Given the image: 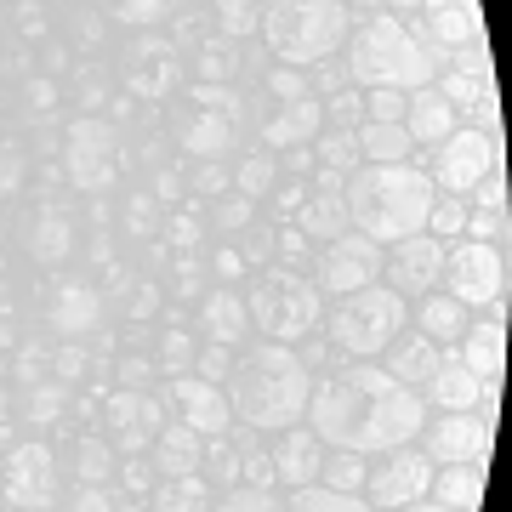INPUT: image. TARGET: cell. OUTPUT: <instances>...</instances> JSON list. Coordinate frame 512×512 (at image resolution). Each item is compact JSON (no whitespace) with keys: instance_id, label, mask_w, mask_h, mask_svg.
<instances>
[{"instance_id":"46","label":"cell","mask_w":512,"mask_h":512,"mask_svg":"<svg viewBox=\"0 0 512 512\" xmlns=\"http://www.w3.org/2000/svg\"><path fill=\"white\" fill-rule=\"evenodd\" d=\"M35 256H40V262H63V256H69V222H63V217H46V222H40Z\"/></svg>"},{"instance_id":"21","label":"cell","mask_w":512,"mask_h":512,"mask_svg":"<svg viewBox=\"0 0 512 512\" xmlns=\"http://www.w3.org/2000/svg\"><path fill=\"white\" fill-rule=\"evenodd\" d=\"M382 359H387L382 370L393 376V382H404V387H416V393H421L427 376L444 365V348H439V342H427L421 330H399V336L382 348Z\"/></svg>"},{"instance_id":"10","label":"cell","mask_w":512,"mask_h":512,"mask_svg":"<svg viewBox=\"0 0 512 512\" xmlns=\"http://www.w3.org/2000/svg\"><path fill=\"white\" fill-rule=\"evenodd\" d=\"M427 484H433V461L416 444H399V450H382V461L365 473V507H410V501H427Z\"/></svg>"},{"instance_id":"53","label":"cell","mask_w":512,"mask_h":512,"mask_svg":"<svg viewBox=\"0 0 512 512\" xmlns=\"http://www.w3.org/2000/svg\"><path fill=\"white\" fill-rule=\"evenodd\" d=\"M194 376H200V382H222V376H228V348L194 353Z\"/></svg>"},{"instance_id":"20","label":"cell","mask_w":512,"mask_h":512,"mask_svg":"<svg viewBox=\"0 0 512 512\" xmlns=\"http://www.w3.org/2000/svg\"><path fill=\"white\" fill-rule=\"evenodd\" d=\"M319 131H325V109H319V97H296V103H279L274 120H262V148H268V154L308 148Z\"/></svg>"},{"instance_id":"56","label":"cell","mask_w":512,"mask_h":512,"mask_svg":"<svg viewBox=\"0 0 512 512\" xmlns=\"http://www.w3.org/2000/svg\"><path fill=\"white\" fill-rule=\"evenodd\" d=\"M279 171H291V177H308L313 171V148H285V165Z\"/></svg>"},{"instance_id":"2","label":"cell","mask_w":512,"mask_h":512,"mask_svg":"<svg viewBox=\"0 0 512 512\" xmlns=\"http://www.w3.org/2000/svg\"><path fill=\"white\" fill-rule=\"evenodd\" d=\"M308 393H313V370L308 359L285 342H262V348H245L239 365L228 370V410H234L239 427L251 433H285L308 416Z\"/></svg>"},{"instance_id":"39","label":"cell","mask_w":512,"mask_h":512,"mask_svg":"<svg viewBox=\"0 0 512 512\" xmlns=\"http://www.w3.org/2000/svg\"><path fill=\"white\" fill-rule=\"evenodd\" d=\"M148 57H154V63H143V74H131V86L143 97H165L177 86V57L165 52V46H154V40H148Z\"/></svg>"},{"instance_id":"40","label":"cell","mask_w":512,"mask_h":512,"mask_svg":"<svg viewBox=\"0 0 512 512\" xmlns=\"http://www.w3.org/2000/svg\"><path fill=\"white\" fill-rule=\"evenodd\" d=\"M467 211H473V205L461 200V194H433L427 234H433V239H461V228H467Z\"/></svg>"},{"instance_id":"3","label":"cell","mask_w":512,"mask_h":512,"mask_svg":"<svg viewBox=\"0 0 512 512\" xmlns=\"http://www.w3.org/2000/svg\"><path fill=\"white\" fill-rule=\"evenodd\" d=\"M433 177L421 165H359L342 183L348 205V228L376 239V245H399L410 234H427V211H433Z\"/></svg>"},{"instance_id":"36","label":"cell","mask_w":512,"mask_h":512,"mask_svg":"<svg viewBox=\"0 0 512 512\" xmlns=\"http://www.w3.org/2000/svg\"><path fill=\"white\" fill-rule=\"evenodd\" d=\"M274 177H279V160L268 154V148H256V154H245L239 160V171H234V188H239V200H262L268 188H274Z\"/></svg>"},{"instance_id":"55","label":"cell","mask_w":512,"mask_h":512,"mask_svg":"<svg viewBox=\"0 0 512 512\" xmlns=\"http://www.w3.org/2000/svg\"><path fill=\"white\" fill-rule=\"evenodd\" d=\"M245 222H251V200H222L217 205V228H245Z\"/></svg>"},{"instance_id":"16","label":"cell","mask_w":512,"mask_h":512,"mask_svg":"<svg viewBox=\"0 0 512 512\" xmlns=\"http://www.w3.org/2000/svg\"><path fill=\"white\" fill-rule=\"evenodd\" d=\"M103 427L120 456H143L154 433L165 427V410H160V393H109L103 404Z\"/></svg>"},{"instance_id":"47","label":"cell","mask_w":512,"mask_h":512,"mask_svg":"<svg viewBox=\"0 0 512 512\" xmlns=\"http://www.w3.org/2000/svg\"><path fill=\"white\" fill-rule=\"evenodd\" d=\"M365 120H404V92L376 86V92L365 97Z\"/></svg>"},{"instance_id":"5","label":"cell","mask_w":512,"mask_h":512,"mask_svg":"<svg viewBox=\"0 0 512 512\" xmlns=\"http://www.w3.org/2000/svg\"><path fill=\"white\" fill-rule=\"evenodd\" d=\"M348 29H353V12L342 0H268V12H262V35H268V46H274L285 69L336 57Z\"/></svg>"},{"instance_id":"26","label":"cell","mask_w":512,"mask_h":512,"mask_svg":"<svg viewBox=\"0 0 512 512\" xmlns=\"http://www.w3.org/2000/svg\"><path fill=\"white\" fill-rule=\"evenodd\" d=\"M467 325H473V313L461 308L456 296L433 291V296L416 302V330L427 336V342H439V348H456L461 336H467Z\"/></svg>"},{"instance_id":"51","label":"cell","mask_w":512,"mask_h":512,"mask_svg":"<svg viewBox=\"0 0 512 512\" xmlns=\"http://www.w3.org/2000/svg\"><path fill=\"white\" fill-rule=\"evenodd\" d=\"M268 86H274V97H279V103L313 97V92H308V74H296V69H274V74H268Z\"/></svg>"},{"instance_id":"24","label":"cell","mask_w":512,"mask_h":512,"mask_svg":"<svg viewBox=\"0 0 512 512\" xmlns=\"http://www.w3.org/2000/svg\"><path fill=\"white\" fill-rule=\"evenodd\" d=\"M200 330L217 342V348H245L251 342V313H245V296L239 291H211L200 302Z\"/></svg>"},{"instance_id":"57","label":"cell","mask_w":512,"mask_h":512,"mask_svg":"<svg viewBox=\"0 0 512 512\" xmlns=\"http://www.w3.org/2000/svg\"><path fill=\"white\" fill-rule=\"evenodd\" d=\"M245 268V256L239 251H217V274H239Z\"/></svg>"},{"instance_id":"14","label":"cell","mask_w":512,"mask_h":512,"mask_svg":"<svg viewBox=\"0 0 512 512\" xmlns=\"http://www.w3.org/2000/svg\"><path fill=\"white\" fill-rule=\"evenodd\" d=\"M382 274H387V291L404 296V302L433 296V291H439V279H444V239H433V234L399 239V245L387 251Z\"/></svg>"},{"instance_id":"50","label":"cell","mask_w":512,"mask_h":512,"mask_svg":"<svg viewBox=\"0 0 512 512\" xmlns=\"http://www.w3.org/2000/svg\"><path fill=\"white\" fill-rule=\"evenodd\" d=\"M120 484H126V495H148V490H154V467H148V456H126Z\"/></svg>"},{"instance_id":"38","label":"cell","mask_w":512,"mask_h":512,"mask_svg":"<svg viewBox=\"0 0 512 512\" xmlns=\"http://www.w3.org/2000/svg\"><path fill=\"white\" fill-rule=\"evenodd\" d=\"M319 109H325V131H359L365 126V92H359V86H342V92L319 97Z\"/></svg>"},{"instance_id":"11","label":"cell","mask_w":512,"mask_h":512,"mask_svg":"<svg viewBox=\"0 0 512 512\" xmlns=\"http://www.w3.org/2000/svg\"><path fill=\"white\" fill-rule=\"evenodd\" d=\"M382 262H387V245L365 234H342L330 239L325 256H319V279H313V291L319 296H348V291H365V285H382Z\"/></svg>"},{"instance_id":"28","label":"cell","mask_w":512,"mask_h":512,"mask_svg":"<svg viewBox=\"0 0 512 512\" xmlns=\"http://www.w3.org/2000/svg\"><path fill=\"white\" fill-rule=\"evenodd\" d=\"M217 495L205 484V473H183V478H154V490L143 495V512H211Z\"/></svg>"},{"instance_id":"60","label":"cell","mask_w":512,"mask_h":512,"mask_svg":"<svg viewBox=\"0 0 512 512\" xmlns=\"http://www.w3.org/2000/svg\"><path fill=\"white\" fill-rule=\"evenodd\" d=\"M393 512H444L439 501H410V507H393Z\"/></svg>"},{"instance_id":"4","label":"cell","mask_w":512,"mask_h":512,"mask_svg":"<svg viewBox=\"0 0 512 512\" xmlns=\"http://www.w3.org/2000/svg\"><path fill=\"white\" fill-rule=\"evenodd\" d=\"M342 69H348L353 86H393V92H421V86H433L439 80V57L427 52L416 40V29L393 12H370L348 29L342 40Z\"/></svg>"},{"instance_id":"30","label":"cell","mask_w":512,"mask_h":512,"mask_svg":"<svg viewBox=\"0 0 512 512\" xmlns=\"http://www.w3.org/2000/svg\"><path fill=\"white\" fill-rule=\"evenodd\" d=\"M353 143H359V160L365 165H404L410 148H416L399 120H365V126L353 131Z\"/></svg>"},{"instance_id":"48","label":"cell","mask_w":512,"mask_h":512,"mask_svg":"<svg viewBox=\"0 0 512 512\" xmlns=\"http://www.w3.org/2000/svg\"><path fill=\"white\" fill-rule=\"evenodd\" d=\"M69 512H114V484H80Z\"/></svg>"},{"instance_id":"49","label":"cell","mask_w":512,"mask_h":512,"mask_svg":"<svg viewBox=\"0 0 512 512\" xmlns=\"http://www.w3.org/2000/svg\"><path fill=\"white\" fill-rule=\"evenodd\" d=\"M342 86H353V80H348V69H342L336 57L313 63V97H330V92H342Z\"/></svg>"},{"instance_id":"1","label":"cell","mask_w":512,"mask_h":512,"mask_svg":"<svg viewBox=\"0 0 512 512\" xmlns=\"http://www.w3.org/2000/svg\"><path fill=\"white\" fill-rule=\"evenodd\" d=\"M421 427H427V399L416 387L393 382L382 365H342L319 376L308 393V433L325 450L382 456L421 439Z\"/></svg>"},{"instance_id":"59","label":"cell","mask_w":512,"mask_h":512,"mask_svg":"<svg viewBox=\"0 0 512 512\" xmlns=\"http://www.w3.org/2000/svg\"><path fill=\"white\" fill-rule=\"evenodd\" d=\"M416 6H421V0H387V12H393V18H410Z\"/></svg>"},{"instance_id":"29","label":"cell","mask_w":512,"mask_h":512,"mask_svg":"<svg viewBox=\"0 0 512 512\" xmlns=\"http://www.w3.org/2000/svg\"><path fill=\"white\" fill-rule=\"evenodd\" d=\"M478 393H484V382H478L461 359H444V365L427 376V387H421V399L439 404V410H473Z\"/></svg>"},{"instance_id":"17","label":"cell","mask_w":512,"mask_h":512,"mask_svg":"<svg viewBox=\"0 0 512 512\" xmlns=\"http://www.w3.org/2000/svg\"><path fill=\"white\" fill-rule=\"evenodd\" d=\"M52 484H57V456L46 439H29L6 456V501L18 512H35L52 501Z\"/></svg>"},{"instance_id":"27","label":"cell","mask_w":512,"mask_h":512,"mask_svg":"<svg viewBox=\"0 0 512 512\" xmlns=\"http://www.w3.org/2000/svg\"><path fill=\"white\" fill-rule=\"evenodd\" d=\"M427 501H439L444 512H478V501H484V473H478L473 461H456V467H433Z\"/></svg>"},{"instance_id":"43","label":"cell","mask_w":512,"mask_h":512,"mask_svg":"<svg viewBox=\"0 0 512 512\" xmlns=\"http://www.w3.org/2000/svg\"><path fill=\"white\" fill-rule=\"evenodd\" d=\"M217 23L222 35H251V29H262V0H217Z\"/></svg>"},{"instance_id":"44","label":"cell","mask_w":512,"mask_h":512,"mask_svg":"<svg viewBox=\"0 0 512 512\" xmlns=\"http://www.w3.org/2000/svg\"><path fill=\"white\" fill-rule=\"evenodd\" d=\"M114 23H126V29H154V23L171 12V0H109Z\"/></svg>"},{"instance_id":"25","label":"cell","mask_w":512,"mask_h":512,"mask_svg":"<svg viewBox=\"0 0 512 512\" xmlns=\"http://www.w3.org/2000/svg\"><path fill=\"white\" fill-rule=\"evenodd\" d=\"M456 348H461V365L473 370L478 382H501V359H507V330H501V319L467 325V336H461Z\"/></svg>"},{"instance_id":"15","label":"cell","mask_w":512,"mask_h":512,"mask_svg":"<svg viewBox=\"0 0 512 512\" xmlns=\"http://www.w3.org/2000/svg\"><path fill=\"white\" fill-rule=\"evenodd\" d=\"M114 126L109 120H74L69 126V148H63V165H69V177L86 194L114 183Z\"/></svg>"},{"instance_id":"13","label":"cell","mask_w":512,"mask_h":512,"mask_svg":"<svg viewBox=\"0 0 512 512\" xmlns=\"http://www.w3.org/2000/svg\"><path fill=\"white\" fill-rule=\"evenodd\" d=\"M416 18H421V23H410V29H416V40L427 46V52L439 57V69L450 63V52H461V46L484 40L478 0H421Z\"/></svg>"},{"instance_id":"34","label":"cell","mask_w":512,"mask_h":512,"mask_svg":"<svg viewBox=\"0 0 512 512\" xmlns=\"http://www.w3.org/2000/svg\"><path fill=\"white\" fill-rule=\"evenodd\" d=\"M285 512H376V507H365V495H342V490H325V484H302V490L285 495Z\"/></svg>"},{"instance_id":"41","label":"cell","mask_w":512,"mask_h":512,"mask_svg":"<svg viewBox=\"0 0 512 512\" xmlns=\"http://www.w3.org/2000/svg\"><path fill=\"white\" fill-rule=\"evenodd\" d=\"M74 473H80V484H109L114 478V450L103 439H80V450H74Z\"/></svg>"},{"instance_id":"32","label":"cell","mask_w":512,"mask_h":512,"mask_svg":"<svg viewBox=\"0 0 512 512\" xmlns=\"http://www.w3.org/2000/svg\"><path fill=\"white\" fill-rule=\"evenodd\" d=\"M97 313H103V302H97L92 285H69V291L57 296L52 325L63 330V336H80V330H92V325H97Z\"/></svg>"},{"instance_id":"8","label":"cell","mask_w":512,"mask_h":512,"mask_svg":"<svg viewBox=\"0 0 512 512\" xmlns=\"http://www.w3.org/2000/svg\"><path fill=\"white\" fill-rule=\"evenodd\" d=\"M444 296H456L467 313L478 308H507V251L501 245H484V239H461V245H444Z\"/></svg>"},{"instance_id":"58","label":"cell","mask_w":512,"mask_h":512,"mask_svg":"<svg viewBox=\"0 0 512 512\" xmlns=\"http://www.w3.org/2000/svg\"><path fill=\"white\" fill-rule=\"evenodd\" d=\"M342 6H348V12H365V18L370 12H387V0H342Z\"/></svg>"},{"instance_id":"37","label":"cell","mask_w":512,"mask_h":512,"mask_svg":"<svg viewBox=\"0 0 512 512\" xmlns=\"http://www.w3.org/2000/svg\"><path fill=\"white\" fill-rule=\"evenodd\" d=\"M308 148H313V165L342 171V177H353V165H359V143H353V131H319Z\"/></svg>"},{"instance_id":"35","label":"cell","mask_w":512,"mask_h":512,"mask_svg":"<svg viewBox=\"0 0 512 512\" xmlns=\"http://www.w3.org/2000/svg\"><path fill=\"white\" fill-rule=\"evenodd\" d=\"M365 456H359V450H330L325 461H319V484H325V490H342V495H359L365 490Z\"/></svg>"},{"instance_id":"22","label":"cell","mask_w":512,"mask_h":512,"mask_svg":"<svg viewBox=\"0 0 512 512\" xmlns=\"http://www.w3.org/2000/svg\"><path fill=\"white\" fill-rule=\"evenodd\" d=\"M148 467H154V478L200 473L205 467V439L194 433V427H183V421H165L160 433H154V444H148Z\"/></svg>"},{"instance_id":"31","label":"cell","mask_w":512,"mask_h":512,"mask_svg":"<svg viewBox=\"0 0 512 512\" xmlns=\"http://www.w3.org/2000/svg\"><path fill=\"white\" fill-rule=\"evenodd\" d=\"M296 228L308 239H342L348 234V205H342V194H319V188H308V200H302V211H296Z\"/></svg>"},{"instance_id":"54","label":"cell","mask_w":512,"mask_h":512,"mask_svg":"<svg viewBox=\"0 0 512 512\" xmlns=\"http://www.w3.org/2000/svg\"><path fill=\"white\" fill-rule=\"evenodd\" d=\"M57 410H63V387H40V393H29V416L52 421Z\"/></svg>"},{"instance_id":"6","label":"cell","mask_w":512,"mask_h":512,"mask_svg":"<svg viewBox=\"0 0 512 512\" xmlns=\"http://www.w3.org/2000/svg\"><path fill=\"white\" fill-rule=\"evenodd\" d=\"M245 313H251V330L262 342H308L313 325L325 319V302L313 291L308 274H296V268H256L251 285H245Z\"/></svg>"},{"instance_id":"45","label":"cell","mask_w":512,"mask_h":512,"mask_svg":"<svg viewBox=\"0 0 512 512\" xmlns=\"http://www.w3.org/2000/svg\"><path fill=\"white\" fill-rule=\"evenodd\" d=\"M160 365L171 376H188V365H194V336L188 330H165L160 336Z\"/></svg>"},{"instance_id":"23","label":"cell","mask_w":512,"mask_h":512,"mask_svg":"<svg viewBox=\"0 0 512 512\" xmlns=\"http://www.w3.org/2000/svg\"><path fill=\"white\" fill-rule=\"evenodd\" d=\"M399 126L410 131V143L439 148L444 137L461 126V114L439 97V86H421V92H404V120H399Z\"/></svg>"},{"instance_id":"52","label":"cell","mask_w":512,"mask_h":512,"mask_svg":"<svg viewBox=\"0 0 512 512\" xmlns=\"http://www.w3.org/2000/svg\"><path fill=\"white\" fill-rule=\"evenodd\" d=\"M473 194H478V211H507V183H501V165H495V171L473 188Z\"/></svg>"},{"instance_id":"33","label":"cell","mask_w":512,"mask_h":512,"mask_svg":"<svg viewBox=\"0 0 512 512\" xmlns=\"http://www.w3.org/2000/svg\"><path fill=\"white\" fill-rule=\"evenodd\" d=\"M228 143H234V120L228 114H194V126L183 131V148L194 160H217V154H228Z\"/></svg>"},{"instance_id":"18","label":"cell","mask_w":512,"mask_h":512,"mask_svg":"<svg viewBox=\"0 0 512 512\" xmlns=\"http://www.w3.org/2000/svg\"><path fill=\"white\" fill-rule=\"evenodd\" d=\"M160 393L177 404L183 427H194L200 439H222V433L234 427V410H228V399L217 393V382H200V376H171V387H160Z\"/></svg>"},{"instance_id":"42","label":"cell","mask_w":512,"mask_h":512,"mask_svg":"<svg viewBox=\"0 0 512 512\" xmlns=\"http://www.w3.org/2000/svg\"><path fill=\"white\" fill-rule=\"evenodd\" d=\"M217 512H285V501L274 490H256V484H228Z\"/></svg>"},{"instance_id":"9","label":"cell","mask_w":512,"mask_h":512,"mask_svg":"<svg viewBox=\"0 0 512 512\" xmlns=\"http://www.w3.org/2000/svg\"><path fill=\"white\" fill-rule=\"evenodd\" d=\"M495 165H501V148H495L490 131L456 126L439 143V154H433V188H439V194H473Z\"/></svg>"},{"instance_id":"7","label":"cell","mask_w":512,"mask_h":512,"mask_svg":"<svg viewBox=\"0 0 512 512\" xmlns=\"http://www.w3.org/2000/svg\"><path fill=\"white\" fill-rule=\"evenodd\" d=\"M404 319H410V302L404 296H393L387 285H365V291H348V296L330 302L325 336L342 359H376L404 330Z\"/></svg>"},{"instance_id":"12","label":"cell","mask_w":512,"mask_h":512,"mask_svg":"<svg viewBox=\"0 0 512 512\" xmlns=\"http://www.w3.org/2000/svg\"><path fill=\"white\" fill-rule=\"evenodd\" d=\"M421 450H427V461L433 467H456V461H473L478 473H490V427L473 416V410H439V421L427 416V427H421Z\"/></svg>"},{"instance_id":"19","label":"cell","mask_w":512,"mask_h":512,"mask_svg":"<svg viewBox=\"0 0 512 512\" xmlns=\"http://www.w3.org/2000/svg\"><path fill=\"white\" fill-rule=\"evenodd\" d=\"M319 461H325V444L313 439L302 421H296V427H285V433L274 439V450H268L274 484H291V490H302V484H319Z\"/></svg>"}]
</instances>
